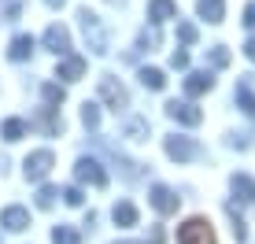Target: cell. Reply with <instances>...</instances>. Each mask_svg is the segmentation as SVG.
Segmentation results:
<instances>
[{
    "label": "cell",
    "instance_id": "1",
    "mask_svg": "<svg viewBox=\"0 0 255 244\" xmlns=\"http://www.w3.org/2000/svg\"><path fill=\"white\" fill-rule=\"evenodd\" d=\"M78 19H82V33H85V45H89L96 56L100 52H108V30H104V22H100V15H93L89 7L85 11H78Z\"/></svg>",
    "mask_w": 255,
    "mask_h": 244
},
{
    "label": "cell",
    "instance_id": "2",
    "mask_svg": "<svg viewBox=\"0 0 255 244\" xmlns=\"http://www.w3.org/2000/svg\"><path fill=\"white\" fill-rule=\"evenodd\" d=\"M178 244H218V241H215V230H211L207 219H189L178 230Z\"/></svg>",
    "mask_w": 255,
    "mask_h": 244
},
{
    "label": "cell",
    "instance_id": "3",
    "mask_svg": "<svg viewBox=\"0 0 255 244\" xmlns=\"http://www.w3.org/2000/svg\"><path fill=\"white\" fill-rule=\"evenodd\" d=\"M41 41H45L48 52H56V56H67V48H70V30H67V26H59V22H52Z\"/></svg>",
    "mask_w": 255,
    "mask_h": 244
},
{
    "label": "cell",
    "instance_id": "4",
    "mask_svg": "<svg viewBox=\"0 0 255 244\" xmlns=\"http://www.w3.org/2000/svg\"><path fill=\"white\" fill-rule=\"evenodd\" d=\"M52 152H33V155H26V178H33V181H41L45 174L52 170Z\"/></svg>",
    "mask_w": 255,
    "mask_h": 244
},
{
    "label": "cell",
    "instance_id": "5",
    "mask_svg": "<svg viewBox=\"0 0 255 244\" xmlns=\"http://www.w3.org/2000/svg\"><path fill=\"white\" fill-rule=\"evenodd\" d=\"M166 155L178 159V163H185L192 155H200V148H196V141H189V137H170V141H166Z\"/></svg>",
    "mask_w": 255,
    "mask_h": 244
},
{
    "label": "cell",
    "instance_id": "6",
    "mask_svg": "<svg viewBox=\"0 0 255 244\" xmlns=\"http://www.w3.org/2000/svg\"><path fill=\"white\" fill-rule=\"evenodd\" d=\"M78 181H89V185L104 189V185H108V174L100 170V163H93V159H82V163H78Z\"/></svg>",
    "mask_w": 255,
    "mask_h": 244
},
{
    "label": "cell",
    "instance_id": "7",
    "mask_svg": "<svg viewBox=\"0 0 255 244\" xmlns=\"http://www.w3.org/2000/svg\"><path fill=\"white\" fill-rule=\"evenodd\" d=\"M166 111H170V119H178V122H185V126H200V108H192V104H178V100H170L166 104Z\"/></svg>",
    "mask_w": 255,
    "mask_h": 244
},
{
    "label": "cell",
    "instance_id": "8",
    "mask_svg": "<svg viewBox=\"0 0 255 244\" xmlns=\"http://www.w3.org/2000/svg\"><path fill=\"white\" fill-rule=\"evenodd\" d=\"M152 207L159 215H174V211H178V196H174L166 185H155L152 189Z\"/></svg>",
    "mask_w": 255,
    "mask_h": 244
},
{
    "label": "cell",
    "instance_id": "9",
    "mask_svg": "<svg viewBox=\"0 0 255 244\" xmlns=\"http://www.w3.org/2000/svg\"><path fill=\"white\" fill-rule=\"evenodd\" d=\"M0 226H4V230H11V233H19V230L30 226V211H26V207H7V211L0 215Z\"/></svg>",
    "mask_w": 255,
    "mask_h": 244
},
{
    "label": "cell",
    "instance_id": "10",
    "mask_svg": "<svg viewBox=\"0 0 255 244\" xmlns=\"http://www.w3.org/2000/svg\"><path fill=\"white\" fill-rule=\"evenodd\" d=\"M100 97L111 104V108H122V104H126V89H122V85L115 82V78H100Z\"/></svg>",
    "mask_w": 255,
    "mask_h": 244
},
{
    "label": "cell",
    "instance_id": "11",
    "mask_svg": "<svg viewBox=\"0 0 255 244\" xmlns=\"http://www.w3.org/2000/svg\"><path fill=\"white\" fill-rule=\"evenodd\" d=\"M211 85H215V74H211V71H196V74L185 78V93H189V97H200V93H207Z\"/></svg>",
    "mask_w": 255,
    "mask_h": 244
},
{
    "label": "cell",
    "instance_id": "12",
    "mask_svg": "<svg viewBox=\"0 0 255 244\" xmlns=\"http://www.w3.org/2000/svg\"><path fill=\"white\" fill-rule=\"evenodd\" d=\"M82 74H85V59H82V56H63V63H59V78L78 82Z\"/></svg>",
    "mask_w": 255,
    "mask_h": 244
},
{
    "label": "cell",
    "instance_id": "13",
    "mask_svg": "<svg viewBox=\"0 0 255 244\" xmlns=\"http://www.w3.org/2000/svg\"><path fill=\"white\" fill-rule=\"evenodd\" d=\"M196 11L204 15L207 22H222V15H226V0H200Z\"/></svg>",
    "mask_w": 255,
    "mask_h": 244
},
{
    "label": "cell",
    "instance_id": "14",
    "mask_svg": "<svg viewBox=\"0 0 255 244\" xmlns=\"http://www.w3.org/2000/svg\"><path fill=\"white\" fill-rule=\"evenodd\" d=\"M33 45H37V41H33L30 33H19V37L11 41V48H7V56H11L15 63H19V59H26V56L33 52Z\"/></svg>",
    "mask_w": 255,
    "mask_h": 244
},
{
    "label": "cell",
    "instance_id": "15",
    "mask_svg": "<svg viewBox=\"0 0 255 244\" xmlns=\"http://www.w3.org/2000/svg\"><path fill=\"white\" fill-rule=\"evenodd\" d=\"M174 15H178V7H174V0H152V7H148V19H152V22L174 19Z\"/></svg>",
    "mask_w": 255,
    "mask_h": 244
},
{
    "label": "cell",
    "instance_id": "16",
    "mask_svg": "<svg viewBox=\"0 0 255 244\" xmlns=\"http://www.w3.org/2000/svg\"><path fill=\"white\" fill-rule=\"evenodd\" d=\"M233 193L241 200H255V178H248V174H237L233 178Z\"/></svg>",
    "mask_w": 255,
    "mask_h": 244
},
{
    "label": "cell",
    "instance_id": "17",
    "mask_svg": "<svg viewBox=\"0 0 255 244\" xmlns=\"http://www.w3.org/2000/svg\"><path fill=\"white\" fill-rule=\"evenodd\" d=\"M140 82H144L148 89H163V85H166V74L155 71V67H144V71H140Z\"/></svg>",
    "mask_w": 255,
    "mask_h": 244
},
{
    "label": "cell",
    "instance_id": "18",
    "mask_svg": "<svg viewBox=\"0 0 255 244\" xmlns=\"http://www.w3.org/2000/svg\"><path fill=\"white\" fill-rule=\"evenodd\" d=\"M115 222L119 226H133L137 222V207L133 204H115Z\"/></svg>",
    "mask_w": 255,
    "mask_h": 244
},
{
    "label": "cell",
    "instance_id": "19",
    "mask_svg": "<svg viewBox=\"0 0 255 244\" xmlns=\"http://www.w3.org/2000/svg\"><path fill=\"white\" fill-rule=\"evenodd\" d=\"M52 241L56 244H82V237H78L70 226H56V230H52Z\"/></svg>",
    "mask_w": 255,
    "mask_h": 244
},
{
    "label": "cell",
    "instance_id": "20",
    "mask_svg": "<svg viewBox=\"0 0 255 244\" xmlns=\"http://www.w3.org/2000/svg\"><path fill=\"white\" fill-rule=\"evenodd\" d=\"M22 133H26V122L22 119H7L4 122V137H7V141H19Z\"/></svg>",
    "mask_w": 255,
    "mask_h": 244
},
{
    "label": "cell",
    "instance_id": "21",
    "mask_svg": "<svg viewBox=\"0 0 255 244\" xmlns=\"http://www.w3.org/2000/svg\"><path fill=\"white\" fill-rule=\"evenodd\" d=\"M237 100H241V108H244V111H248V115H255V93L248 89V85H244V89H241V93H237Z\"/></svg>",
    "mask_w": 255,
    "mask_h": 244
},
{
    "label": "cell",
    "instance_id": "22",
    "mask_svg": "<svg viewBox=\"0 0 255 244\" xmlns=\"http://www.w3.org/2000/svg\"><path fill=\"white\" fill-rule=\"evenodd\" d=\"M82 122H85V126H100V111H96V104H85V111H82Z\"/></svg>",
    "mask_w": 255,
    "mask_h": 244
},
{
    "label": "cell",
    "instance_id": "23",
    "mask_svg": "<svg viewBox=\"0 0 255 244\" xmlns=\"http://www.w3.org/2000/svg\"><path fill=\"white\" fill-rule=\"evenodd\" d=\"M56 189H52V185H45V189H41V193H37V207H52V204H56Z\"/></svg>",
    "mask_w": 255,
    "mask_h": 244
},
{
    "label": "cell",
    "instance_id": "24",
    "mask_svg": "<svg viewBox=\"0 0 255 244\" xmlns=\"http://www.w3.org/2000/svg\"><path fill=\"white\" fill-rule=\"evenodd\" d=\"M178 37L185 41V45H192V41H196V26L192 22H178Z\"/></svg>",
    "mask_w": 255,
    "mask_h": 244
},
{
    "label": "cell",
    "instance_id": "25",
    "mask_svg": "<svg viewBox=\"0 0 255 244\" xmlns=\"http://www.w3.org/2000/svg\"><path fill=\"white\" fill-rule=\"evenodd\" d=\"M45 100H48V108L63 104V89H59V85H45Z\"/></svg>",
    "mask_w": 255,
    "mask_h": 244
},
{
    "label": "cell",
    "instance_id": "26",
    "mask_svg": "<svg viewBox=\"0 0 255 244\" xmlns=\"http://www.w3.org/2000/svg\"><path fill=\"white\" fill-rule=\"evenodd\" d=\"M211 63H215V67H226V63H230V52H226L222 45L211 48Z\"/></svg>",
    "mask_w": 255,
    "mask_h": 244
},
{
    "label": "cell",
    "instance_id": "27",
    "mask_svg": "<svg viewBox=\"0 0 255 244\" xmlns=\"http://www.w3.org/2000/svg\"><path fill=\"white\" fill-rule=\"evenodd\" d=\"M170 63L185 71V67H189V52H185V48H178V52H174V56H170Z\"/></svg>",
    "mask_w": 255,
    "mask_h": 244
},
{
    "label": "cell",
    "instance_id": "28",
    "mask_svg": "<svg viewBox=\"0 0 255 244\" xmlns=\"http://www.w3.org/2000/svg\"><path fill=\"white\" fill-rule=\"evenodd\" d=\"M63 200H67L70 207H78V204H82L85 196H82V189H67V193H63Z\"/></svg>",
    "mask_w": 255,
    "mask_h": 244
},
{
    "label": "cell",
    "instance_id": "29",
    "mask_svg": "<svg viewBox=\"0 0 255 244\" xmlns=\"http://www.w3.org/2000/svg\"><path fill=\"white\" fill-rule=\"evenodd\" d=\"M244 26H255V4L244 7Z\"/></svg>",
    "mask_w": 255,
    "mask_h": 244
},
{
    "label": "cell",
    "instance_id": "30",
    "mask_svg": "<svg viewBox=\"0 0 255 244\" xmlns=\"http://www.w3.org/2000/svg\"><path fill=\"white\" fill-rule=\"evenodd\" d=\"M244 56H248V59H252V63H255V37L248 41V45H244Z\"/></svg>",
    "mask_w": 255,
    "mask_h": 244
},
{
    "label": "cell",
    "instance_id": "31",
    "mask_svg": "<svg viewBox=\"0 0 255 244\" xmlns=\"http://www.w3.org/2000/svg\"><path fill=\"white\" fill-rule=\"evenodd\" d=\"M45 4H48V7H59V4H63V0H45Z\"/></svg>",
    "mask_w": 255,
    "mask_h": 244
}]
</instances>
